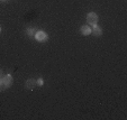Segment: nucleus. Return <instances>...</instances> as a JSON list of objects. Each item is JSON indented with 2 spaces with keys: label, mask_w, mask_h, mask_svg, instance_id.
Instances as JSON below:
<instances>
[{
  "label": "nucleus",
  "mask_w": 127,
  "mask_h": 120,
  "mask_svg": "<svg viewBox=\"0 0 127 120\" xmlns=\"http://www.w3.org/2000/svg\"><path fill=\"white\" fill-rule=\"evenodd\" d=\"M3 73H2V70H1V69H0V79H2V76H3Z\"/></svg>",
  "instance_id": "nucleus-10"
},
{
  "label": "nucleus",
  "mask_w": 127,
  "mask_h": 120,
  "mask_svg": "<svg viewBox=\"0 0 127 120\" xmlns=\"http://www.w3.org/2000/svg\"><path fill=\"white\" fill-rule=\"evenodd\" d=\"M91 27L89 26V25H82L80 27V33L83 35V36H89V35H91Z\"/></svg>",
  "instance_id": "nucleus-5"
},
{
  "label": "nucleus",
  "mask_w": 127,
  "mask_h": 120,
  "mask_svg": "<svg viewBox=\"0 0 127 120\" xmlns=\"http://www.w3.org/2000/svg\"><path fill=\"white\" fill-rule=\"evenodd\" d=\"M0 33H1V26H0Z\"/></svg>",
  "instance_id": "nucleus-11"
},
{
  "label": "nucleus",
  "mask_w": 127,
  "mask_h": 120,
  "mask_svg": "<svg viewBox=\"0 0 127 120\" xmlns=\"http://www.w3.org/2000/svg\"><path fill=\"white\" fill-rule=\"evenodd\" d=\"M6 88L3 85V82H2V79H0V91H5Z\"/></svg>",
  "instance_id": "nucleus-9"
},
{
  "label": "nucleus",
  "mask_w": 127,
  "mask_h": 120,
  "mask_svg": "<svg viewBox=\"0 0 127 120\" xmlns=\"http://www.w3.org/2000/svg\"><path fill=\"white\" fill-rule=\"evenodd\" d=\"M2 82H3V85H5L6 89H8V88H10L12 85V83H14V79H12L11 74H5L2 76Z\"/></svg>",
  "instance_id": "nucleus-3"
},
{
  "label": "nucleus",
  "mask_w": 127,
  "mask_h": 120,
  "mask_svg": "<svg viewBox=\"0 0 127 120\" xmlns=\"http://www.w3.org/2000/svg\"><path fill=\"white\" fill-rule=\"evenodd\" d=\"M98 20H99V17L96 12L94 11L88 12V15H87V25H89L90 27H94L98 24Z\"/></svg>",
  "instance_id": "nucleus-1"
},
{
  "label": "nucleus",
  "mask_w": 127,
  "mask_h": 120,
  "mask_svg": "<svg viewBox=\"0 0 127 120\" xmlns=\"http://www.w3.org/2000/svg\"><path fill=\"white\" fill-rule=\"evenodd\" d=\"M1 1H6V0H1Z\"/></svg>",
  "instance_id": "nucleus-12"
},
{
  "label": "nucleus",
  "mask_w": 127,
  "mask_h": 120,
  "mask_svg": "<svg viewBox=\"0 0 127 120\" xmlns=\"http://www.w3.org/2000/svg\"><path fill=\"white\" fill-rule=\"evenodd\" d=\"M91 29H92L91 33L94 34V36H96V37H100L101 35H102V28H101L100 26H98V25L94 26Z\"/></svg>",
  "instance_id": "nucleus-6"
},
{
  "label": "nucleus",
  "mask_w": 127,
  "mask_h": 120,
  "mask_svg": "<svg viewBox=\"0 0 127 120\" xmlns=\"http://www.w3.org/2000/svg\"><path fill=\"white\" fill-rule=\"evenodd\" d=\"M35 33H36V29L33 28V27H28V28L26 29V34H27V36H28L29 38H34Z\"/></svg>",
  "instance_id": "nucleus-7"
},
{
  "label": "nucleus",
  "mask_w": 127,
  "mask_h": 120,
  "mask_svg": "<svg viewBox=\"0 0 127 120\" xmlns=\"http://www.w3.org/2000/svg\"><path fill=\"white\" fill-rule=\"evenodd\" d=\"M37 87V84H36V80L35 79H28L26 80V82H25V88H26L27 90H34L35 88Z\"/></svg>",
  "instance_id": "nucleus-4"
},
{
  "label": "nucleus",
  "mask_w": 127,
  "mask_h": 120,
  "mask_svg": "<svg viewBox=\"0 0 127 120\" xmlns=\"http://www.w3.org/2000/svg\"><path fill=\"white\" fill-rule=\"evenodd\" d=\"M36 84H37L38 87H42V85H44V79H43V77H38V79L36 80Z\"/></svg>",
  "instance_id": "nucleus-8"
},
{
  "label": "nucleus",
  "mask_w": 127,
  "mask_h": 120,
  "mask_svg": "<svg viewBox=\"0 0 127 120\" xmlns=\"http://www.w3.org/2000/svg\"><path fill=\"white\" fill-rule=\"evenodd\" d=\"M34 38H35L37 42H39V43H44V42H47L48 35L44 30H36Z\"/></svg>",
  "instance_id": "nucleus-2"
}]
</instances>
